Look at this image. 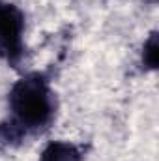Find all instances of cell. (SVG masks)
Masks as SVG:
<instances>
[{
	"mask_svg": "<svg viewBox=\"0 0 159 161\" xmlns=\"http://www.w3.org/2000/svg\"><path fill=\"white\" fill-rule=\"evenodd\" d=\"M8 105L13 135L40 131L54 118V92L41 73H26L9 90Z\"/></svg>",
	"mask_w": 159,
	"mask_h": 161,
	"instance_id": "cell-1",
	"label": "cell"
},
{
	"mask_svg": "<svg viewBox=\"0 0 159 161\" xmlns=\"http://www.w3.org/2000/svg\"><path fill=\"white\" fill-rule=\"evenodd\" d=\"M25 51V13L9 2H0V58L17 64Z\"/></svg>",
	"mask_w": 159,
	"mask_h": 161,
	"instance_id": "cell-2",
	"label": "cell"
},
{
	"mask_svg": "<svg viewBox=\"0 0 159 161\" xmlns=\"http://www.w3.org/2000/svg\"><path fill=\"white\" fill-rule=\"evenodd\" d=\"M84 148L69 141H51L40 154L38 161H82Z\"/></svg>",
	"mask_w": 159,
	"mask_h": 161,
	"instance_id": "cell-3",
	"label": "cell"
},
{
	"mask_svg": "<svg viewBox=\"0 0 159 161\" xmlns=\"http://www.w3.org/2000/svg\"><path fill=\"white\" fill-rule=\"evenodd\" d=\"M142 64L148 69H156L157 68V34L152 32L150 38L144 41L142 47Z\"/></svg>",
	"mask_w": 159,
	"mask_h": 161,
	"instance_id": "cell-4",
	"label": "cell"
},
{
	"mask_svg": "<svg viewBox=\"0 0 159 161\" xmlns=\"http://www.w3.org/2000/svg\"><path fill=\"white\" fill-rule=\"evenodd\" d=\"M150 2H156V0H150Z\"/></svg>",
	"mask_w": 159,
	"mask_h": 161,
	"instance_id": "cell-5",
	"label": "cell"
}]
</instances>
